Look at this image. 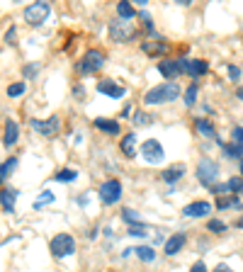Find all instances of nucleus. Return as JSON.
<instances>
[{"instance_id": "nucleus-1", "label": "nucleus", "mask_w": 243, "mask_h": 272, "mask_svg": "<svg viewBox=\"0 0 243 272\" xmlns=\"http://www.w3.org/2000/svg\"><path fill=\"white\" fill-rule=\"evenodd\" d=\"M178 95H180V85L175 80H168V83H161V85L151 88L144 95V102L146 105H166V102H173Z\"/></svg>"}, {"instance_id": "nucleus-2", "label": "nucleus", "mask_w": 243, "mask_h": 272, "mask_svg": "<svg viewBox=\"0 0 243 272\" xmlns=\"http://www.w3.org/2000/svg\"><path fill=\"white\" fill-rule=\"evenodd\" d=\"M110 36H112L114 41H119V44H127L131 41L134 36H136V24L129 22V19H112L110 22Z\"/></svg>"}, {"instance_id": "nucleus-3", "label": "nucleus", "mask_w": 243, "mask_h": 272, "mask_svg": "<svg viewBox=\"0 0 243 272\" xmlns=\"http://www.w3.org/2000/svg\"><path fill=\"white\" fill-rule=\"evenodd\" d=\"M105 66V51H100V49H88L83 58L78 61V73H97L100 68Z\"/></svg>"}, {"instance_id": "nucleus-4", "label": "nucleus", "mask_w": 243, "mask_h": 272, "mask_svg": "<svg viewBox=\"0 0 243 272\" xmlns=\"http://www.w3.org/2000/svg\"><path fill=\"white\" fill-rule=\"evenodd\" d=\"M197 178H200V182L205 185V187H214L217 185V180H219V165L214 163L212 158H202L200 163H197Z\"/></svg>"}, {"instance_id": "nucleus-5", "label": "nucleus", "mask_w": 243, "mask_h": 272, "mask_svg": "<svg viewBox=\"0 0 243 272\" xmlns=\"http://www.w3.org/2000/svg\"><path fill=\"white\" fill-rule=\"evenodd\" d=\"M49 12H51L49 2H32V5H27V7H24V22H27V24H32V27H39V24H44V22H46Z\"/></svg>"}, {"instance_id": "nucleus-6", "label": "nucleus", "mask_w": 243, "mask_h": 272, "mask_svg": "<svg viewBox=\"0 0 243 272\" xmlns=\"http://www.w3.org/2000/svg\"><path fill=\"white\" fill-rule=\"evenodd\" d=\"M51 255L54 258H66V255L75 253V238L71 234H58V236L51 238Z\"/></svg>"}, {"instance_id": "nucleus-7", "label": "nucleus", "mask_w": 243, "mask_h": 272, "mask_svg": "<svg viewBox=\"0 0 243 272\" xmlns=\"http://www.w3.org/2000/svg\"><path fill=\"white\" fill-rule=\"evenodd\" d=\"M141 158H144L149 165L163 163V158H166V151H163L161 141H158V139H149V141H144V144H141Z\"/></svg>"}, {"instance_id": "nucleus-8", "label": "nucleus", "mask_w": 243, "mask_h": 272, "mask_svg": "<svg viewBox=\"0 0 243 272\" xmlns=\"http://www.w3.org/2000/svg\"><path fill=\"white\" fill-rule=\"evenodd\" d=\"M29 127L34 129V131H39L41 136H46V139H54L58 131H61V119H58V117H49V119H32Z\"/></svg>"}, {"instance_id": "nucleus-9", "label": "nucleus", "mask_w": 243, "mask_h": 272, "mask_svg": "<svg viewBox=\"0 0 243 272\" xmlns=\"http://www.w3.org/2000/svg\"><path fill=\"white\" fill-rule=\"evenodd\" d=\"M100 200L102 204H117V202L122 200V182L119 180H107L100 185Z\"/></svg>"}, {"instance_id": "nucleus-10", "label": "nucleus", "mask_w": 243, "mask_h": 272, "mask_svg": "<svg viewBox=\"0 0 243 272\" xmlns=\"http://www.w3.org/2000/svg\"><path fill=\"white\" fill-rule=\"evenodd\" d=\"M178 68H180V73L192 75V78H197V75H205V73L209 71L207 61H202V58H178Z\"/></svg>"}, {"instance_id": "nucleus-11", "label": "nucleus", "mask_w": 243, "mask_h": 272, "mask_svg": "<svg viewBox=\"0 0 243 272\" xmlns=\"http://www.w3.org/2000/svg\"><path fill=\"white\" fill-rule=\"evenodd\" d=\"M97 92H102V95H107L112 100H119V97L127 95V88L119 85L117 80H97Z\"/></svg>"}, {"instance_id": "nucleus-12", "label": "nucleus", "mask_w": 243, "mask_h": 272, "mask_svg": "<svg viewBox=\"0 0 243 272\" xmlns=\"http://www.w3.org/2000/svg\"><path fill=\"white\" fill-rule=\"evenodd\" d=\"M209 212H212V204L209 202H192V204H187L185 209H183V217L200 219V217H209Z\"/></svg>"}, {"instance_id": "nucleus-13", "label": "nucleus", "mask_w": 243, "mask_h": 272, "mask_svg": "<svg viewBox=\"0 0 243 272\" xmlns=\"http://www.w3.org/2000/svg\"><path fill=\"white\" fill-rule=\"evenodd\" d=\"M17 139H19V127H17V122H15V119H5V139H2V144L10 148V146L17 144Z\"/></svg>"}, {"instance_id": "nucleus-14", "label": "nucleus", "mask_w": 243, "mask_h": 272, "mask_svg": "<svg viewBox=\"0 0 243 272\" xmlns=\"http://www.w3.org/2000/svg\"><path fill=\"white\" fill-rule=\"evenodd\" d=\"M185 175V165L178 163V165H170V168H166L163 173H161V180L168 182V185H175V182L180 180Z\"/></svg>"}, {"instance_id": "nucleus-15", "label": "nucleus", "mask_w": 243, "mask_h": 272, "mask_svg": "<svg viewBox=\"0 0 243 272\" xmlns=\"http://www.w3.org/2000/svg\"><path fill=\"white\" fill-rule=\"evenodd\" d=\"M158 73L166 75L168 80H175V75H180V68H178V58H166L158 63Z\"/></svg>"}, {"instance_id": "nucleus-16", "label": "nucleus", "mask_w": 243, "mask_h": 272, "mask_svg": "<svg viewBox=\"0 0 243 272\" xmlns=\"http://www.w3.org/2000/svg\"><path fill=\"white\" fill-rule=\"evenodd\" d=\"M185 241H187L185 234H175V236H170L168 241H166V248H163V251H166V255H170V258H173V255H178L180 251H183Z\"/></svg>"}, {"instance_id": "nucleus-17", "label": "nucleus", "mask_w": 243, "mask_h": 272, "mask_svg": "<svg viewBox=\"0 0 243 272\" xmlns=\"http://www.w3.org/2000/svg\"><path fill=\"white\" fill-rule=\"evenodd\" d=\"M15 197H17V190H15V187L0 190V207H2L5 212H12V209H15Z\"/></svg>"}, {"instance_id": "nucleus-18", "label": "nucleus", "mask_w": 243, "mask_h": 272, "mask_svg": "<svg viewBox=\"0 0 243 272\" xmlns=\"http://www.w3.org/2000/svg\"><path fill=\"white\" fill-rule=\"evenodd\" d=\"M93 124H95V129H100V131H105V134H119V131H122L119 122H114V119H102V117H97Z\"/></svg>"}, {"instance_id": "nucleus-19", "label": "nucleus", "mask_w": 243, "mask_h": 272, "mask_svg": "<svg viewBox=\"0 0 243 272\" xmlns=\"http://www.w3.org/2000/svg\"><path fill=\"white\" fill-rule=\"evenodd\" d=\"M119 148H122V153H124L127 158H136V134H127V136L122 139Z\"/></svg>"}, {"instance_id": "nucleus-20", "label": "nucleus", "mask_w": 243, "mask_h": 272, "mask_svg": "<svg viewBox=\"0 0 243 272\" xmlns=\"http://www.w3.org/2000/svg\"><path fill=\"white\" fill-rule=\"evenodd\" d=\"M141 49L149 56H161L168 51V46H166L163 41H141Z\"/></svg>"}, {"instance_id": "nucleus-21", "label": "nucleus", "mask_w": 243, "mask_h": 272, "mask_svg": "<svg viewBox=\"0 0 243 272\" xmlns=\"http://www.w3.org/2000/svg\"><path fill=\"white\" fill-rule=\"evenodd\" d=\"M195 127H197V131H202L205 136H212V139H217V129H214V124H212L209 119H202V117H200V119L195 122Z\"/></svg>"}, {"instance_id": "nucleus-22", "label": "nucleus", "mask_w": 243, "mask_h": 272, "mask_svg": "<svg viewBox=\"0 0 243 272\" xmlns=\"http://www.w3.org/2000/svg\"><path fill=\"white\" fill-rule=\"evenodd\" d=\"M117 12H119V17H122V19L136 17V7H134V5H129V0H122V2L117 5Z\"/></svg>"}, {"instance_id": "nucleus-23", "label": "nucleus", "mask_w": 243, "mask_h": 272, "mask_svg": "<svg viewBox=\"0 0 243 272\" xmlns=\"http://www.w3.org/2000/svg\"><path fill=\"white\" fill-rule=\"evenodd\" d=\"M134 253H136V258H139V260H144V263L156 260V251H153V248H149V246H136V248H134Z\"/></svg>"}, {"instance_id": "nucleus-24", "label": "nucleus", "mask_w": 243, "mask_h": 272, "mask_svg": "<svg viewBox=\"0 0 243 272\" xmlns=\"http://www.w3.org/2000/svg\"><path fill=\"white\" fill-rule=\"evenodd\" d=\"M122 219H124L127 224H131V226H144V221L139 219V214H136L134 209H129V207H124V209H122Z\"/></svg>"}, {"instance_id": "nucleus-25", "label": "nucleus", "mask_w": 243, "mask_h": 272, "mask_svg": "<svg viewBox=\"0 0 243 272\" xmlns=\"http://www.w3.org/2000/svg\"><path fill=\"white\" fill-rule=\"evenodd\" d=\"M131 122H134L136 127H149V124H151V114H149V112H144V109H136V112H134V117H131Z\"/></svg>"}, {"instance_id": "nucleus-26", "label": "nucleus", "mask_w": 243, "mask_h": 272, "mask_svg": "<svg viewBox=\"0 0 243 272\" xmlns=\"http://www.w3.org/2000/svg\"><path fill=\"white\" fill-rule=\"evenodd\" d=\"M224 146V153L229 156V158H239V161H243V146L239 144H222Z\"/></svg>"}, {"instance_id": "nucleus-27", "label": "nucleus", "mask_w": 243, "mask_h": 272, "mask_svg": "<svg viewBox=\"0 0 243 272\" xmlns=\"http://www.w3.org/2000/svg\"><path fill=\"white\" fill-rule=\"evenodd\" d=\"M15 168H17V158H7L5 163L0 165V182L7 180V175H10V173H12Z\"/></svg>"}, {"instance_id": "nucleus-28", "label": "nucleus", "mask_w": 243, "mask_h": 272, "mask_svg": "<svg viewBox=\"0 0 243 272\" xmlns=\"http://www.w3.org/2000/svg\"><path fill=\"white\" fill-rule=\"evenodd\" d=\"M75 178H78V173L71 170V168H63V170H58L56 175H54V180L56 182H73Z\"/></svg>"}, {"instance_id": "nucleus-29", "label": "nucleus", "mask_w": 243, "mask_h": 272, "mask_svg": "<svg viewBox=\"0 0 243 272\" xmlns=\"http://www.w3.org/2000/svg\"><path fill=\"white\" fill-rule=\"evenodd\" d=\"M24 90H27V85L19 80V83H12V85H7V95L10 97H19V95H24Z\"/></svg>"}, {"instance_id": "nucleus-30", "label": "nucleus", "mask_w": 243, "mask_h": 272, "mask_svg": "<svg viewBox=\"0 0 243 272\" xmlns=\"http://www.w3.org/2000/svg\"><path fill=\"white\" fill-rule=\"evenodd\" d=\"M195 102H197V85L192 83V85L185 90V105H187V107H192Z\"/></svg>"}, {"instance_id": "nucleus-31", "label": "nucleus", "mask_w": 243, "mask_h": 272, "mask_svg": "<svg viewBox=\"0 0 243 272\" xmlns=\"http://www.w3.org/2000/svg\"><path fill=\"white\" fill-rule=\"evenodd\" d=\"M51 202H54V195H51L49 190H44V192H41V197L34 202V209H41V207H46V204H51Z\"/></svg>"}, {"instance_id": "nucleus-32", "label": "nucleus", "mask_w": 243, "mask_h": 272, "mask_svg": "<svg viewBox=\"0 0 243 272\" xmlns=\"http://www.w3.org/2000/svg\"><path fill=\"white\" fill-rule=\"evenodd\" d=\"M207 229H209L212 234H224V231H226V224H224V221H219V219H212V221L207 224Z\"/></svg>"}, {"instance_id": "nucleus-33", "label": "nucleus", "mask_w": 243, "mask_h": 272, "mask_svg": "<svg viewBox=\"0 0 243 272\" xmlns=\"http://www.w3.org/2000/svg\"><path fill=\"white\" fill-rule=\"evenodd\" d=\"M217 207H219V209H226V207H239V200H236V195H234V197H222V200H217Z\"/></svg>"}, {"instance_id": "nucleus-34", "label": "nucleus", "mask_w": 243, "mask_h": 272, "mask_svg": "<svg viewBox=\"0 0 243 272\" xmlns=\"http://www.w3.org/2000/svg\"><path fill=\"white\" fill-rule=\"evenodd\" d=\"M129 236L144 238V236H146V226H131V229H129Z\"/></svg>"}, {"instance_id": "nucleus-35", "label": "nucleus", "mask_w": 243, "mask_h": 272, "mask_svg": "<svg viewBox=\"0 0 243 272\" xmlns=\"http://www.w3.org/2000/svg\"><path fill=\"white\" fill-rule=\"evenodd\" d=\"M234 144L243 146V127H234Z\"/></svg>"}, {"instance_id": "nucleus-36", "label": "nucleus", "mask_w": 243, "mask_h": 272, "mask_svg": "<svg viewBox=\"0 0 243 272\" xmlns=\"http://www.w3.org/2000/svg\"><path fill=\"white\" fill-rule=\"evenodd\" d=\"M190 272H207V265L200 260V263H195V265H192V270H190Z\"/></svg>"}, {"instance_id": "nucleus-37", "label": "nucleus", "mask_w": 243, "mask_h": 272, "mask_svg": "<svg viewBox=\"0 0 243 272\" xmlns=\"http://www.w3.org/2000/svg\"><path fill=\"white\" fill-rule=\"evenodd\" d=\"M37 71H39V66H24V75H27V78H32Z\"/></svg>"}, {"instance_id": "nucleus-38", "label": "nucleus", "mask_w": 243, "mask_h": 272, "mask_svg": "<svg viewBox=\"0 0 243 272\" xmlns=\"http://www.w3.org/2000/svg\"><path fill=\"white\" fill-rule=\"evenodd\" d=\"M229 75H231V78H234V80H236V78H239V75H241V71H239V68H236V66H229Z\"/></svg>"}, {"instance_id": "nucleus-39", "label": "nucleus", "mask_w": 243, "mask_h": 272, "mask_svg": "<svg viewBox=\"0 0 243 272\" xmlns=\"http://www.w3.org/2000/svg\"><path fill=\"white\" fill-rule=\"evenodd\" d=\"M214 272H234V270H231L229 265H217V268H214Z\"/></svg>"}, {"instance_id": "nucleus-40", "label": "nucleus", "mask_w": 243, "mask_h": 272, "mask_svg": "<svg viewBox=\"0 0 243 272\" xmlns=\"http://www.w3.org/2000/svg\"><path fill=\"white\" fill-rule=\"evenodd\" d=\"M7 41H12V39H15V27H10V29H7Z\"/></svg>"}, {"instance_id": "nucleus-41", "label": "nucleus", "mask_w": 243, "mask_h": 272, "mask_svg": "<svg viewBox=\"0 0 243 272\" xmlns=\"http://www.w3.org/2000/svg\"><path fill=\"white\" fill-rule=\"evenodd\" d=\"M236 97H239V100H243V88H239V90H236Z\"/></svg>"}, {"instance_id": "nucleus-42", "label": "nucleus", "mask_w": 243, "mask_h": 272, "mask_svg": "<svg viewBox=\"0 0 243 272\" xmlns=\"http://www.w3.org/2000/svg\"><path fill=\"white\" fill-rule=\"evenodd\" d=\"M241 178H243V161H241Z\"/></svg>"}, {"instance_id": "nucleus-43", "label": "nucleus", "mask_w": 243, "mask_h": 272, "mask_svg": "<svg viewBox=\"0 0 243 272\" xmlns=\"http://www.w3.org/2000/svg\"><path fill=\"white\" fill-rule=\"evenodd\" d=\"M239 226H243V219H241V221H239Z\"/></svg>"}]
</instances>
